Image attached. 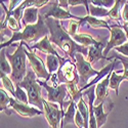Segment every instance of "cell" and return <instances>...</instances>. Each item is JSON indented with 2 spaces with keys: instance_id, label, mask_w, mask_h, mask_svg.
Segmentation results:
<instances>
[{
  "instance_id": "5b68a950",
  "label": "cell",
  "mask_w": 128,
  "mask_h": 128,
  "mask_svg": "<svg viewBox=\"0 0 128 128\" xmlns=\"http://www.w3.org/2000/svg\"><path fill=\"white\" fill-rule=\"evenodd\" d=\"M79 80L76 65L72 60H67L60 65L58 71L51 75L49 82L50 86L58 87L60 84H79Z\"/></svg>"
},
{
  "instance_id": "4fadbf2b",
  "label": "cell",
  "mask_w": 128,
  "mask_h": 128,
  "mask_svg": "<svg viewBox=\"0 0 128 128\" xmlns=\"http://www.w3.org/2000/svg\"><path fill=\"white\" fill-rule=\"evenodd\" d=\"M108 44V41H106V37L98 41L96 44H94L90 47H88V54H87V62H90L91 65L95 64L100 60H106V58H104V50Z\"/></svg>"
},
{
  "instance_id": "836d02e7",
  "label": "cell",
  "mask_w": 128,
  "mask_h": 128,
  "mask_svg": "<svg viewBox=\"0 0 128 128\" xmlns=\"http://www.w3.org/2000/svg\"><path fill=\"white\" fill-rule=\"evenodd\" d=\"M115 51L120 53V54H122V56H128V42H126V43H124L121 46L116 47Z\"/></svg>"
},
{
  "instance_id": "8fae6325",
  "label": "cell",
  "mask_w": 128,
  "mask_h": 128,
  "mask_svg": "<svg viewBox=\"0 0 128 128\" xmlns=\"http://www.w3.org/2000/svg\"><path fill=\"white\" fill-rule=\"evenodd\" d=\"M44 104V116L49 124L50 128H58L60 125L62 117L65 115V111L60 110L56 104L49 102L48 100H43Z\"/></svg>"
},
{
  "instance_id": "7a4b0ae2",
  "label": "cell",
  "mask_w": 128,
  "mask_h": 128,
  "mask_svg": "<svg viewBox=\"0 0 128 128\" xmlns=\"http://www.w3.org/2000/svg\"><path fill=\"white\" fill-rule=\"evenodd\" d=\"M49 35V30L45 24L44 18L41 14H39L38 23L35 25H30L24 28L22 32H14L10 39L7 42L1 43L0 49H4V47H7L9 45H12L14 42L20 41L25 42V43H32V42H37L40 41L42 38Z\"/></svg>"
},
{
  "instance_id": "d4e9b609",
  "label": "cell",
  "mask_w": 128,
  "mask_h": 128,
  "mask_svg": "<svg viewBox=\"0 0 128 128\" xmlns=\"http://www.w3.org/2000/svg\"><path fill=\"white\" fill-rule=\"evenodd\" d=\"M109 12L110 10L106 9L104 7H100V6H95L89 3V16L96 18H109Z\"/></svg>"
},
{
  "instance_id": "d6986e66",
  "label": "cell",
  "mask_w": 128,
  "mask_h": 128,
  "mask_svg": "<svg viewBox=\"0 0 128 128\" xmlns=\"http://www.w3.org/2000/svg\"><path fill=\"white\" fill-rule=\"evenodd\" d=\"M73 40L76 42V43L85 46V47H90L94 44L98 43V40H95L92 36H90L87 33H78L73 37Z\"/></svg>"
},
{
  "instance_id": "8992f818",
  "label": "cell",
  "mask_w": 128,
  "mask_h": 128,
  "mask_svg": "<svg viewBox=\"0 0 128 128\" xmlns=\"http://www.w3.org/2000/svg\"><path fill=\"white\" fill-rule=\"evenodd\" d=\"M39 14L45 18H52L58 20H81V16H73L69 10L65 9L60 6L58 1H49L47 5L39 9Z\"/></svg>"
},
{
  "instance_id": "2e32d148",
  "label": "cell",
  "mask_w": 128,
  "mask_h": 128,
  "mask_svg": "<svg viewBox=\"0 0 128 128\" xmlns=\"http://www.w3.org/2000/svg\"><path fill=\"white\" fill-rule=\"evenodd\" d=\"M38 20H39V8L29 7L24 10L23 18H22V23H23L24 27L37 24Z\"/></svg>"
},
{
  "instance_id": "ac0fdd59",
  "label": "cell",
  "mask_w": 128,
  "mask_h": 128,
  "mask_svg": "<svg viewBox=\"0 0 128 128\" xmlns=\"http://www.w3.org/2000/svg\"><path fill=\"white\" fill-rule=\"evenodd\" d=\"M81 20L83 23H87L90 27L94 28V29H98V28H104L106 30H111V26L109 25V23L104 20L102 18H93L91 16H83L81 18Z\"/></svg>"
},
{
  "instance_id": "30bf717a",
  "label": "cell",
  "mask_w": 128,
  "mask_h": 128,
  "mask_svg": "<svg viewBox=\"0 0 128 128\" xmlns=\"http://www.w3.org/2000/svg\"><path fill=\"white\" fill-rule=\"evenodd\" d=\"M26 56L29 60L31 69L36 74L37 79H44L45 82L49 81L51 78V75L47 71L46 65L43 62V60L36 54L35 51H30V50L26 49Z\"/></svg>"
},
{
  "instance_id": "484cf974",
  "label": "cell",
  "mask_w": 128,
  "mask_h": 128,
  "mask_svg": "<svg viewBox=\"0 0 128 128\" xmlns=\"http://www.w3.org/2000/svg\"><path fill=\"white\" fill-rule=\"evenodd\" d=\"M0 72L4 73L5 75H12V66L6 58V51L5 49H1V52H0Z\"/></svg>"
},
{
  "instance_id": "f546056e",
  "label": "cell",
  "mask_w": 128,
  "mask_h": 128,
  "mask_svg": "<svg viewBox=\"0 0 128 128\" xmlns=\"http://www.w3.org/2000/svg\"><path fill=\"white\" fill-rule=\"evenodd\" d=\"M14 100H16L20 102L29 104V100H28V95H27L26 90L20 86H18V85H16V98Z\"/></svg>"
},
{
  "instance_id": "f1b7e54d",
  "label": "cell",
  "mask_w": 128,
  "mask_h": 128,
  "mask_svg": "<svg viewBox=\"0 0 128 128\" xmlns=\"http://www.w3.org/2000/svg\"><path fill=\"white\" fill-rule=\"evenodd\" d=\"M112 58H116V60H119L122 65H123V75L125 76L126 80H128V56H124L122 54H117V53H115L114 56H108V60H112Z\"/></svg>"
},
{
  "instance_id": "4dcf8cb0",
  "label": "cell",
  "mask_w": 128,
  "mask_h": 128,
  "mask_svg": "<svg viewBox=\"0 0 128 128\" xmlns=\"http://www.w3.org/2000/svg\"><path fill=\"white\" fill-rule=\"evenodd\" d=\"M82 24H83L82 20H69V28H68V31H67V32H68L69 35H70L72 38L75 36L76 34H78L77 31H78L79 27H80Z\"/></svg>"
},
{
  "instance_id": "277c9868",
  "label": "cell",
  "mask_w": 128,
  "mask_h": 128,
  "mask_svg": "<svg viewBox=\"0 0 128 128\" xmlns=\"http://www.w3.org/2000/svg\"><path fill=\"white\" fill-rule=\"evenodd\" d=\"M16 85H18V86L26 90L29 100V104L34 106L39 110L44 112V104H43L44 100L42 98V88H41L42 86L38 83L37 76L33 72V70L32 69L28 70V73L24 80Z\"/></svg>"
},
{
  "instance_id": "3957f363",
  "label": "cell",
  "mask_w": 128,
  "mask_h": 128,
  "mask_svg": "<svg viewBox=\"0 0 128 128\" xmlns=\"http://www.w3.org/2000/svg\"><path fill=\"white\" fill-rule=\"evenodd\" d=\"M24 46V42H20L14 53H9L8 51H6V58L12 70L10 79L14 82V84H18L22 82L28 73L26 48Z\"/></svg>"
},
{
  "instance_id": "ffe728a7",
  "label": "cell",
  "mask_w": 128,
  "mask_h": 128,
  "mask_svg": "<svg viewBox=\"0 0 128 128\" xmlns=\"http://www.w3.org/2000/svg\"><path fill=\"white\" fill-rule=\"evenodd\" d=\"M104 102L100 104L98 106H93V112L95 115V119H96L98 128H100L106 122V119H108V116H109V113L104 112Z\"/></svg>"
},
{
  "instance_id": "d6a6232c",
  "label": "cell",
  "mask_w": 128,
  "mask_h": 128,
  "mask_svg": "<svg viewBox=\"0 0 128 128\" xmlns=\"http://www.w3.org/2000/svg\"><path fill=\"white\" fill-rule=\"evenodd\" d=\"M75 125L78 128H84L85 127V121H84L82 115L80 114V112L78 110H77L76 115H75Z\"/></svg>"
},
{
  "instance_id": "e0dca14e",
  "label": "cell",
  "mask_w": 128,
  "mask_h": 128,
  "mask_svg": "<svg viewBox=\"0 0 128 128\" xmlns=\"http://www.w3.org/2000/svg\"><path fill=\"white\" fill-rule=\"evenodd\" d=\"M76 106L77 104L72 102L70 106L67 108V111L65 112V115L62 117V120L60 123V128H64L67 124H75V115H76Z\"/></svg>"
},
{
  "instance_id": "d590c367",
  "label": "cell",
  "mask_w": 128,
  "mask_h": 128,
  "mask_svg": "<svg viewBox=\"0 0 128 128\" xmlns=\"http://www.w3.org/2000/svg\"><path fill=\"white\" fill-rule=\"evenodd\" d=\"M22 3V1H18V0H14V1H10V5H9V8L8 10L9 12H14V10Z\"/></svg>"
},
{
  "instance_id": "74e56055",
  "label": "cell",
  "mask_w": 128,
  "mask_h": 128,
  "mask_svg": "<svg viewBox=\"0 0 128 128\" xmlns=\"http://www.w3.org/2000/svg\"><path fill=\"white\" fill-rule=\"evenodd\" d=\"M49 128H50V127H49Z\"/></svg>"
},
{
  "instance_id": "9c48e42d",
  "label": "cell",
  "mask_w": 128,
  "mask_h": 128,
  "mask_svg": "<svg viewBox=\"0 0 128 128\" xmlns=\"http://www.w3.org/2000/svg\"><path fill=\"white\" fill-rule=\"evenodd\" d=\"M111 38L110 40L108 41V44H106L104 50V58H106V56L109 54V52L113 49V48H116L118 46H121L123 45L124 43L128 42V39H127V36L125 34V32L123 30V28L121 27V25L117 24V25H113L111 26ZM108 60V58H106Z\"/></svg>"
},
{
  "instance_id": "e575fe53",
  "label": "cell",
  "mask_w": 128,
  "mask_h": 128,
  "mask_svg": "<svg viewBox=\"0 0 128 128\" xmlns=\"http://www.w3.org/2000/svg\"><path fill=\"white\" fill-rule=\"evenodd\" d=\"M122 20H123V25L128 27V1L124 4L123 10H122Z\"/></svg>"
},
{
  "instance_id": "cb8c5ba5",
  "label": "cell",
  "mask_w": 128,
  "mask_h": 128,
  "mask_svg": "<svg viewBox=\"0 0 128 128\" xmlns=\"http://www.w3.org/2000/svg\"><path fill=\"white\" fill-rule=\"evenodd\" d=\"M60 67V62L58 56L53 54H48L46 56V68L50 75L56 74L58 71Z\"/></svg>"
},
{
  "instance_id": "44dd1931",
  "label": "cell",
  "mask_w": 128,
  "mask_h": 128,
  "mask_svg": "<svg viewBox=\"0 0 128 128\" xmlns=\"http://www.w3.org/2000/svg\"><path fill=\"white\" fill-rule=\"evenodd\" d=\"M0 77H1V87L4 90H6L8 92V94L10 93V95H12L14 98H16V84H14V82L10 78H8V76L5 75L2 72H0Z\"/></svg>"
},
{
  "instance_id": "1f68e13d",
  "label": "cell",
  "mask_w": 128,
  "mask_h": 128,
  "mask_svg": "<svg viewBox=\"0 0 128 128\" xmlns=\"http://www.w3.org/2000/svg\"><path fill=\"white\" fill-rule=\"evenodd\" d=\"M90 3L92 5L104 7V8L108 9V8H113L116 1H114V0H92V1H90Z\"/></svg>"
},
{
  "instance_id": "6da1fadb",
  "label": "cell",
  "mask_w": 128,
  "mask_h": 128,
  "mask_svg": "<svg viewBox=\"0 0 128 128\" xmlns=\"http://www.w3.org/2000/svg\"><path fill=\"white\" fill-rule=\"evenodd\" d=\"M45 24L49 30V40L51 43L58 46L64 52L66 53V58L69 56L75 62L76 54L81 53L83 56L88 54V47L82 46L76 43L73 38L69 35V33L65 30L60 20L52 18H45Z\"/></svg>"
},
{
  "instance_id": "4316f807",
  "label": "cell",
  "mask_w": 128,
  "mask_h": 128,
  "mask_svg": "<svg viewBox=\"0 0 128 128\" xmlns=\"http://www.w3.org/2000/svg\"><path fill=\"white\" fill-rule=\"evenodd\" d=\"M67 88H68V92L71 100L77 104L78 102L83 98V93L80 91L78 84H69L67 85Z\"/></svg>"
},
{
  "instance_id": "9a60e30c",
  "label": "cell",
  "mask_w": 128,
  "mask_h": 128,
  "mask_svg": "<svg viewBox=\"0 0 128 128\" xmlns=\"http://www.w3.org/2000/svg\"><path fill=\"white\" fill-rule=\"evenodd\" d=\"M111 73L109 74L108 76H106L102 81H100L96 85H95V100H94V106H98L100 104L106 102V98H109V84H110Z\"/></svg>"
},
{
  "instance_id": "5bb4252c",
  "label": "cell",
  "mask_w": 128,
  "mask_h": 128,
  "mask_svg": "<svg viewBox=\"0 0 128 128\" xmlns=\"http://www.w3.org/2000/svg\"><path fill=\"white\" fill-rule=\"evenodd\" d=\"M31 49H38V50H40L41 52L45 53V54H47V56H48V54H53V56H58V60H60V65L67 60V58L60 56L58 53V51L54 49V47L52 46L51 42H50V40H49V35H48V36H45L44 38H42L40 41H38L37 43H35L34 45H32V46L30 47V49H28V50L32 51Z\"/></svg>"
},
{
  "instance_id": "83f0119b",
  "label": "cell",
  "mask_w": 128,
  "mask_h": 128,
  "mask_svg": "<svg viewBox=\"0 0 128 128\" xmlns=\"http://www.w3.org/2000/svg\"><path fill=\"white\" fill-rule=\"evenodd\" d=\"M125 3H126V1H122V0L116 1L115 5L113 6V8L110 9V12H109V18L111 20H117V24H119V25H120V20H122L121 16H120V7H121V5H124Z\"/></svg>"
},
{
  "instance_id": "7402d4cb",
  "label": "cell",
  "mask_w": 128,
  "mask_h": 128,
  "mask_svg": "<svg viewBox=\"0 0 128 128\" xmlns=\"http://www.w3.org/2000/svg\"><path fill=\"white\" fill-rule=\"evenodd\" d=\"M12 95H9L8 92L1 87V89H0V111L5 113L6 115L12 114V111L8 110V106L12 102Z\"/></svg>"
},
{
  "instance_id": "603a6c76",
  "label": "cell",
  "mask_w": 128,
  "mask_h": 128,
  "mask_svg": "<svg viewBox=\"0 0 128 128\" xmlns=\"http://www.w3.org/2000/svg\"><path fill=\"white\" fill-rule=\"evenodd\" d=\"M123 80H126L124 75H120V74L116 73V72H112L111 73V77H110V84H109V88L115 90L116 95L118 96L119 94V87H120V84Z\"/></svg>"
},
{
  "instance_id": "ba28073f",
  "label": "cell",
  "mask_w": 128,
  "mask_h": 128,
  "mask_svg": "<svg viewBox=\"0 0 128 128\" xmlns=\"http://www.w3.org/2000/svg\"><path fill=\"white\" fill-rule=\"evenodd\" d=\"M76 60H75V65H76V69L78 72V75H79V84L78 86H81L80 89L84 88L85 86H87L89 84L88 81L91 77L94 76H98L100 72L94 70L91 66V64L87 62V60L84 58L83 54L81 53H77L76 56H75Z\"/></svg>"
},
{
  "instance_id": "7c38bea8",
  "label": "cell",
  "mask_w": 128,
  "mask_h": 128,
  "mask_svg": "<svg viewBox=\"0 0 128 128\" xmlns=\"http://www.w3.org/2000/svg\"><path fill=\"white\" fill-rule=\"evenodd\" d=\"M9 106H12V109L18 113L20 116L25 117V118H32V117H35V116H40V115H43L44 112L39 110L36 106H29L27 104H23V102H20L16 100H14V98H12V102H10Z\"/></svg>"
},
{
  "instance_id": "8d00e7d4",
  "label": "cell",
  "mask_w": 128,
  "mask_h": 128,
  "mask_svg": "<svg viewBox=\"0 0 128 128\" xmlns=\"http://www.w3.org/2000/svg\"><path fill=\"white\" fill-rule=\"evenodd\" d=\"M58 4H60V7H62V8H65V9L69 10V9H68V7H69L68 0H60V1H58Z\"/></svg>"
},
{
  "instance_id": "52a82bcc",
  "label": "cell",
  "mask_w": 128,
  "mask_h": 128,
  "mask_svg": "<svg viewBox=\"0 0 128 128\" xmlns=\"http://www.w3.org/2000/svg\"><path fill=\"white\" fill-rule=\"evenodd\" d=\"M38 83L41 85L42 87H44L47 91V100L52 104H60V109L65 111V102H70L66 100L67 98H71L68 88H67V84H60L58 87H52L50 85L47 84L45 81H40L38 80ZM73 102V100H72Z\"/></svg>"
}]
</instances>
